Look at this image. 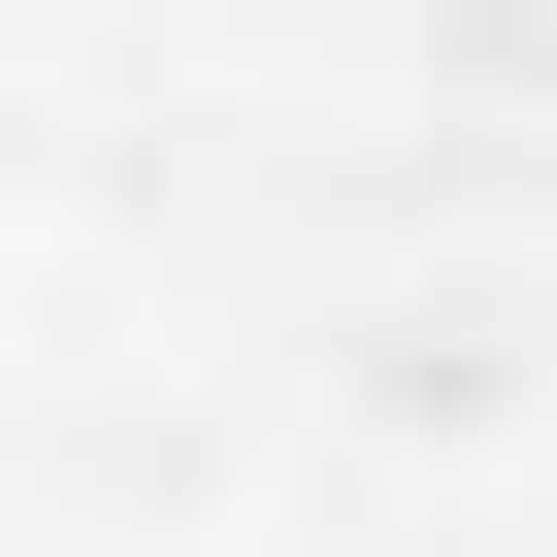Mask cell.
Here are the masks:
<instances>
[]
</instances>
